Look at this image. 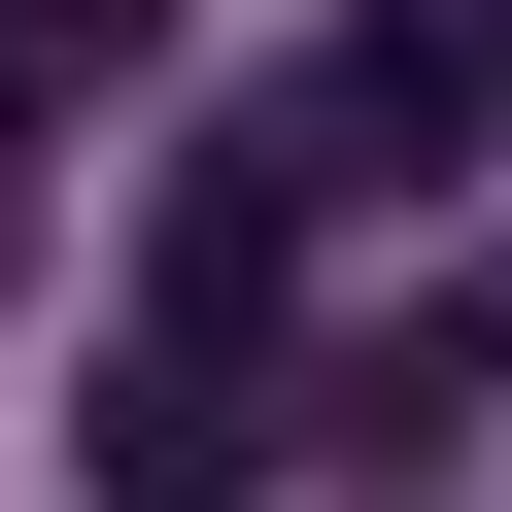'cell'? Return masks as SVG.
<instances>
[{
    "label": "cell",
    "mask_w": 512,
    "mask_h": 512,
    "mask_svg": "<svg viewBox=\"0 0 512 512\" xmlns=\"http://www.w3.org/2000/svg\"><path fill=\"white\" fill-rule=\"evenodd\" d=\"M478 137H512V69H478V0H342V35H308L274 103L205 137V205H274V239H308V205H444Z\"/></svg>",
    "instance_id": "1"
},
{
    "label": "cell",
    "mask_w": 512,
    "mask_h": 512,
    "mask_svg": "<svg viewBox=\"0 0 512 512\" xmlns=\"http://www.w3.org/2000/svg\"><path fill=\"white\" fill-rule=\"evenodd\" d=\"M171 69V0H0V103H137Z\"/></svg>",
    "instance_id": "2"
},
{
    "label": "cell",
    "mask_w": 512,
    "mask_h": 512,
    "mask_svg": "<svg viewBox=\"0 0 512 512\" xmlns=\"http://www.w3.org/2000/svg\"><path fill=\"white\" fill-rule=\"evenodd\" d=\"M35 239H69V171H35V103H0V308H35Z\"/></svg>",
    "instance_id": "3"
},
{
    "label": "cell",
    "mask_w": 512,
    "mask_h": 512,
    "mask_svg": "<svg viewBox=\"0 0 512 512\" xmlns=\"http://www.w3.org/2000/svg\"><path fill=\"white\" fill-rule=\"evenodd\" d=\"M478 69H512V0H478Z\"/></svg>",
    "instance_id": "4"
},
{
    "label": "cell",
    "mask_w": 512,
    "mask_h": 512,
    "mask_svg": "<svg viewBox=\"0 0 512 512\" xmlns=\"http://www.w3.org/2000/svg\"><path fill=\"white\" fill-rule=\"evenodd\" d=\"M478 342H512V308H478Z\"/></svg>",
    "instance_id": "5"
}]
</instances>
